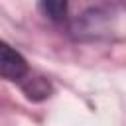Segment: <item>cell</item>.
Returning a JSON list of instances; mask_svg holds the SVG:
<instances>
[{
    "instance_id": "1",
    "label": "cell",
    "mask_w": 126,
    "mask_h": 126,
    "mask_svg": "<svg viewBox=\"0 0 126 126\" xmlns=\"http://www.w3.org/2000/svg\"><path fill=\"white\" fill-rule=\"evenodd\" d=\"M0 77L6 81H22L28 77L26 59L4 41H0Z\"/></svg>"
},
{
    "instance_id": "2",
    "label": "cell",
    "mask_w": 126,
    "mask_h": 126,
    "mask_svg": "<svg viewBox=\"0 0 126 126\" xmlns=\"http://www.w3.org/2000/svg\"><path fill=\"white\" fill-rule=\"evenodd\" d=\"M24 91L30 98L37 100V98H45L49 96V85L43 79H30V85H24Z\"/></svg>"
},
{
    "instance_id": "3",
    "label": "cell",
    "mask_w": 126,
    "mask_h": 126,
    "mask_svg": "<svg viewBox=\"0 0 126 126\" xmlns=\"http://www.w3.org/2000/svg\"><path fill=\"white\" fill-rule=\"evenodd\" d=\"M39 10L45 16H49L51 20H63L65 12H67V4L65 2H41Z\"/></svg>"
}]
</instances>
